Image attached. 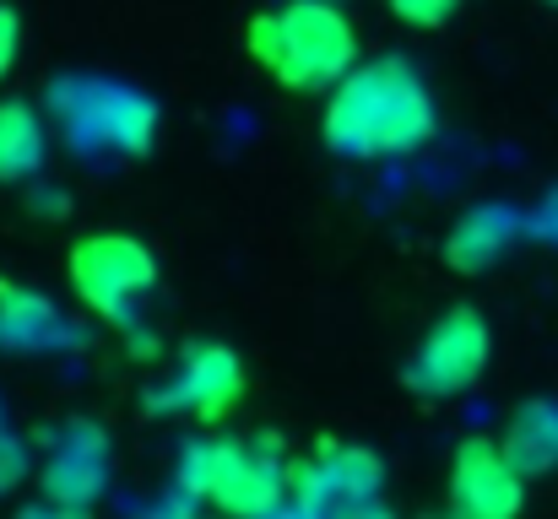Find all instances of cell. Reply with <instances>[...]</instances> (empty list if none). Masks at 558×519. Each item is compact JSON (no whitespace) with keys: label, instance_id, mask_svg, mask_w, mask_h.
I'll return each instance as SVG.
<instances>
[{"label":"cell","instance_id":"6da1fadb","mask_svg":"<svg viewBox=\"0 0 558 519\" xmlns=\"http://www.w3.org/2000/svg\"><path fill=\"white\" fill-rule=\"evenodd\" d=\"M320 131L326 147L342 158H401L434 136V98L407 60L385 54L369 65H353L331 87Z\"/></svg>","mask_w":558,"mask_h":519},{"label":"cell","instance_id":"7a4b0ae2","mask_svg":"<svg viewBox=\"0 0 558 519\" xmlns=\"http://www.w3.org/2000/svg\"><path fill=\"white\" fill-rule=\"evenodd\" d=\"M250 54L288 92H326L359 65V33L337 0H288L250 22Z\"/></svg>","mask_w":558,"mask_h":519},{"label":"cell","instance_id":"3957f363","mask_svg":"<svg viewBox=\"0 0 558 519\" xmlns=\"http://www.w3.org/2000/svg\"><path fill=\"white\" fill-rule=\"evenodd\" d=\"M185 482L228 519H266L282 509L293 471L271 444L250 438H201L185 449Z\"/></svg>","mask_w":558,"mask_h":519},{"label":"cell","instance_id":"277c9868","mask_svg":"<svg viewBox=\"0 0 558 519\" xmlns=\"http://www.w3.org/2000/svg\"><path fill=\"white\" fill-rule=\"evenodd\" d=\"M65 276H71V293L109 325H131L136 314V298L153 293L158 282V260L142 238L131 233H87L71 260H65Z\"/></svg>","mask_w":558,"mask_h":519},{"label":"cell","instance_id":"5b68a950","mask_svg":"<svg viewBox=\"0 0 558 519\" xmlns=\"http://www.w3.org/2000/svg\"><path fill=\"white\" fill-rule=\"evenodd\" d=\"M488 351H494V336H488V320L472 309V304H456L445 309L423 342L412 351L401 384L417 395V400H450V395H466L483 368H488Z\"/></svg>","mask_w":558,"mask_h":519},{"label":"cell","instance_id":"8992f818","mask_svg":"<svg viewBox=\"0 0 558 519\" xmlns=\"http://www.w3.org/2000/svg\"><path fill=\"white\" fill-rule=\"evenodd\" d=\"M526 509V471L494 438H461L450 455V493L445 515L434 519H521Z\"/></svg>","mask_w":558,"mask_h":519},{"label":"cell","instance_id":"52a82bcc","mask_svg":"<svg viewBox=\"0 0 558 519\" xmlns=\"http://www.w3.org/2000/svg\"><path fill=\"white\" fill-rule=\"evenodd\" d=\"M239 400H244V362L233 357V346L222 342L190 346L180 357V368H174V379L158 395V406L185 411L195 422H222Z\"/></svg>","mask_w":558,"mask_h":519},{"label":"cell","instance_id":"ba28073f","mask_svg":"<svg viewBox=\"0 0 558 519\" xmlns=\"http://www.w3.org/2000/svg\"><path fill=\"white\" fill-rule=\"evenodd\" d=\"M304 493V509H315L320 519H342L359 504H374L379 493V460L369 449H348V444H320L315 466L293 477Z\"/></svg>","mask_w":558,"mask_h":519},{"label":"cell","instance_id":"9c48e42d","mask_svg":"<svg viewBox=\"0 0 558 519\" xmlns=\"http://www.w3.org/2000/svg\"><path fill=\"white\" fill-rule=\"evenodd\" d=\"M510 238H515V217H510L505 206H477V211H466V217L450 227L445 260H450L456 271L477 276V271H488V265L510 249Z\"/></svg>","mask_w":558,"mask_h":519},{"label":"cell","instance_id":"30bf717a","mask_svg":"<svg viewBox=\"0 0 558 519\" xmlns=\"http://www.w3.org/2000/svg\"><path fill=\"white\" fill-rule=\"evenodd\" d=\"M98 487H104V444H98L87 428H76V433L49 455V498L65 504V509H82Z\"/></svg>","mask_w":558,"mask_h":519},{"label":"cell","instance_id":"8fae6325","mask_svg":"<svg viewBox=\"0 0 558 519\" xmlns=\"http://www.w3.org/2000/svg\"><path fill=\"white\" fill-rule=\"evenodd\" d=\"M87 109H93V125H98L104 141L131 147V152L153 141V103H142L136 92H125V87H93L87 92Z\"/></svg>","mask_w":558,"mask_h":519},{"label":"cell","instance_id":"7c38bea8","mask_svg":"<svg viewBox=\"0 0 558 519\" xmlns=\"http://www.w3.org/2000/svg\"><path fill=\"white\" fill-rule=\"evenodd\" d=\"M44 120L27 109V103H0V178L16 184V178H33L44 169Z\"/></svg>","mask_w":558,"mask_h":519},{"label":"cell","instance_id":"4fadbf2b","mask_svg":"<svg viewBox=\"0 0 558 519\" xmlns=\"http://www.w3.org/2000/svg\"><path fill=\"white\" fill-rule=\"evenodd\" d=\"M505 449H510V460H515L526 477H543L548 466H558V406H526V411L510 422Z\"/></svg>","mask_w":558,"mask_h":519},{"label":"cell","instance_id":"5bb4252c","mask_svg":"<svg viewBox=\"0 0 558 519\" xmlns=\"http://www.w3.org/2000/svg\"><path fill=\"white\" fill-rule=\"evenodd\" d=\"M54 336H60V320H54L49 298L22 293V287H0V342L33 351V346L54 342Z\"/></svg>","mask_w":558,"mask_h":519},{"label":"cell","instance_id":"9a60e30c","mask_svg":"<svg viewBox=\"0 0 558 519\" xmlns=\"http://www.w3.org/2000/svg\"><path fill=\"white\" fill-rule=\"evenodd\" d=\"M407 27H445L456 11H461V0H385Z\"/></svg>","mask_w":558,"mask_h":519},{"label":"cell","instance_id":"2e32d148","mask_svg":"<svg viewBox=\"0 0 558 519\" xmlns=\"http://www.w3.org/2000/svg\"><path fill=\"white\" fill-rule=\"evenodd\" d=\"M22 471H27V455H22V444H16L11 433H0V493H11V487L22 482Z\"/></svg>","mask_w":558,"mask_h":519},{"label":"cell","instance_id":"e0dca14e","mask_svg":"<svg viewBox=\"0 0 558 519\" xmlns=\"http://www.w3.org/2000/svg\"><path fill=\"white\" fill-rule=\"evenodd\" d=\"M16 38H22V22H16L11 5H0V82H5V71L16 65Z\"/></svg>","mask_w":558,"mask_h":519},{"label":"cell","instance_id":"ac0fdd59","mask_svg":"<svg viewBox=\"0 0 558 519\" xmlns=\"http://www.w3.org/2000/svg\"><path fill=\"white\" fill-rule=\"evenodd\" d=\"M537 227H543L548 238H558V189H554V200L543 206V217H537Z\"/></svg>","mask_w":558,"mask_h":519},{"label":"cell","instance_id":"d6986e66","mask_svg":"<svg viewBox=\"0 0 558 519\" xmlns=\"http://www.w3.org/2000/svg\"><path fill=\"white\" fill-rule=\"evenodd\" d=\"M342 519H390V515H385L379 504H359V509H348V515H342Z\"/></svg>","mask_w":558,"mask_h":519},{"label":"cell","instance_id":"ffe728a7","mask_svg":"<svg viewBox=\"0 0 558 519\" xmlns=\"http://www.w3.org/2000/svg\"><path fill=\"white\" fill-rule=\"evenodd\" d=\"M27 519H82V509H65V504H60L54 515H27Z\"/></svg>","mask_w":558,"mask_h":519},{"label":"cell","instance_id":"44dd1931","mask_svg":"<svg viewBox=\"0 0 558 519\" xmlns=\"http://www.w3.org/2000/svg\"><path fill=\"white\" fill-rule=\"evenodd\" d=\"M548 5H558V0H548Z\"/></svg>","mask_w":558,"mask_h":519},{"label":"cell","instance_id":"7402d4cb","mask_svg":"<svg viewBox=\"0 0 558 519\" xmlns=\"http://www.w3.org/2000/svg\"><path fill=\"white\" fill-rule=\"evenodd\" d=\"M222 519H228V515H222Z\"/></svg>","mask_w":558,"mask_h":519}]
</instances>
